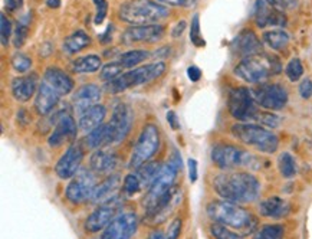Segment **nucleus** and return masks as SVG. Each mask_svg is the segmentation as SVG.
<instances>
[{
    "label": "nucleus",
    "instance_id": "nucleus-1",
    "mask_svg": "<svg viewBox=\"0 0 312 239\" xmlns=\"http://www.w3.org/2000/svg\"><path fill=\"white\" fill-rule=\"evenodd\" d=\"M213 189L223 200L233 203H249L261 193V183L251 173L230 171L222 173L213 179Z\"/></svg>",
    "mask_w": 312,
    "mask_h": 239
},
{
    "label": "nucleus",
    "instance_id": "nucleus-2",
    "mask_svg": "<svg viewBox=\"0 0 312 239\" xmlns=\"http://www.w3.org/2000/svg\"><path fill=\"white\" fill-rule=\"evenodd\" d=\"M207 216L213 222L247 233L256 226V219L245 207L229 200H213L207 205Z\"/></svg>",
    "mask_w": 312,
    "mask_h": 239
},
{
    "label": "nucleus",
    "instance_id": "nucleus-3",
    "mask_svg": "<svg viewBox=\"0 0 312 239\" xmlns=\"http://www.w3.org/2000/svg\"><path fill=\"white\" fill-rule=\"evenodd\" d=\"M169 15V9L157 0H128L118 10L119 19L134 26L157 25Z\"/></svg>",
    "mask_w": 312,
    "mask_h": 239
},
{
    "label": "nucleus",
    "instance_id": "nucleus-4",
    "mask_svg": "<svg viewBox=\"0 0 312 239\" xmlns=\"http://www.w3.org/2000/svg\"><path fill=\"white\" fill-rule=\"evenodd\" d=\"M280 61L275 55L258 53L253 56L243 58L235 68L236 77L242 78L249 84H258L272 75H278L280 72Z\"/></svg>",
    "mask_w": 312,
    "mask_h": 239
},
{
    "label": "nucleus",
    "instance_id": "nucleus-5",
    "mask_svg": "<svg viewBox=\"0 0 312 239\" xmlns=\"http://www.w3.org/2000/svg\"><path fill=\"white\" fill-rule=\"evenodd\" d=\"M211 160L222 170H235L239 167L259 170L262 167L261 159L232 144L214 145L211 148Z\"/></svg>",
    "mask_w": 312,
    "mask_h": 239
},
{
    "label": "nucleus",
    "instance_id": "nucleus-6",
    "mask_svg": "<svg viewBox=\"0 0 312 239\" xmlns=\"http://www.w3.org/2000/svg\"><path fill=\"white\" fill-rule=\"evenodd\" d=\"M232 133L240 143L253 147L261 153L272 154L278 150L279 140L276 134L258 124L239 123L232 127Z\"/></svg>",
    "mask_w": 312,
    "mask_h": 239
},
{
    "label": "nucleus",
    "instance_id": "nucleus-7",
    "mask_svg": "<svg viewBox=\"0 0 312 239\" xmlns=\"http://www.w3.org/2000/svg\"><path fill=\"white\" fill-rule=\"evenodd\" d=\"M166 71V64L164 62H152L148 65H144V67H138V68L131 69L126 74L119 75L118 78L110 81L108 84V91L112 94H118L122 91H127L130 88H134V86L144 85V84H148L154 81L155 78L161 77Z\"/></svg>",
    "mask_w": 312,
    "mask_h": 239
},
{
    "label": "nucleus",
    "instance_id": "nucleus-8",
    "mask_svg": "<svg viewBox=\"0 0 312 239\" xmlns=\"http://www.w3.org/2000/svg\"><path fill=\"white\" fill-rule=\"evenodd\" d=\"M160 147V133L159 128L154 124H147L143 128L141 134L137 140V144L134 147V152L130 159V167L138 169L151 159L154 154L157 153Z\"/></svg>",
    "mask_w": 312,
    "mask_h": 239
},
{
    "label": "nucleus",
    "instance_id": "nucleus-9",
    "mask_svg": "<svg viewBox=\"0 0 312 239\" xmlns=\"http://www.w3.org/2000/svg\"><path fill=\"white\" fill-rule=\"evenodd\" d=\"M178 169L171 162L161 166L160 173L157 174V177L152 182V185L148 188V192H147V195L144 197L143 205L147 212L150 209H152L154 205L160 200L161 197L164 196V195H167L170 190L173 189Z\"/></svg>",
    "mask_w": 312,
    "mask_h": 239
},
{
    "label": "nucleus",
    "instance_id": "nucleus-10",
    "mask_svg": "<svg viewBox=\"0 0 312 239\" xmlns=\"http://www.w3.org/2000/svg\"><path fill=\"white\" fill-rule=\"evenodd\" d=\"M229 112L232 114L233 118L239 121H251L256 118L258 108H256V101L253 98L252 91L247 88H233L229 93L228 100Z\"/></svg>",
    "mask_w": 312,
    "mask_h": 239
},
{
    "label": "nucleus",
    "instance_id": "nucleus-11",
    "mask_svg": "<svg viewBox=\"0 0 312 239\" xmlns=\"http://www.w3.org/2000/svg\"><path fill=\"white\" fill-rule=\"evenodd\" d=\"M252 95L256 104L270 111H279L288 103V91L280 84L259 85L252 89Z\"/></svg>",
    "mask_w": 312,
    "mask_h": 239
},
{
    "label": "nucleus",
    "instance_id": "nucleus-12",
    "mask_svg": "<svg viewBox=\"0 0 312 239\" xmlns=\"http://www.w3.org/2000/svg\"><path fill=\"white\" fill-rule=\"evenodd\" d=\"M95 188L97 185L92 173L88 170H81L79 173H76L75 177L68 185L65 195L68 200H71L72 203H82L92 197Z\"/></svg>",
    "mask_w": 312,
    "mask_h": 239
},
{
    "label": "nucleus",
    "instance_id": "nucleus-13",
    "mask_svg": "<svg viewBox=\"0 0 312 239\" xmlns=\"http://www.w3.org/2000/svg\"><path fill=\"white\" fill-rule=\"evenodd\" d=\"M133 126V111L124 103H118L112 111L110 123V145L122 141Z\"/></svg>",
    "mask_w": 312,
    "mask_h": 239
},
{
    "label": "nucleus",
    "instance_id": "nucleus-14",
    "mask_svg": "<svg viewBox=\"0 0 312 239\" xmlns=\"http://www.w3.org/2000/svg\"><path fill=\"white\" fill-rule=\"evenodd\" d=\"M138 219L134 214L127 212L114 218V221L102 232L101 239H131L137 232Z\"/></svg>",
    "mask_w": 312,
    "mask_h": 239
},
{
    "label": "nucleus",
    "instance_id": "nucleus-15",
    "mask_svg": "<svg viewBox=\"0 0 312 239\" xmlns=\"http://www.w3.org/2000/svg\"><path fill=\"white\" fill-rule=\"evenodd\" d=\"M118 203L119 202L117 200V197H114V199H111L108 202H105L100 207H97L92 214L86 218L85 229L88 232H91V233L105 229L114 221V218L117 215V211H118Z\"/></svg>",
    "mask_w": 312,
    "mask_h": 239
},
{
    "label": "nucleus",
    "instance_id": "nucleus-16",
    "mask_svg": "<svg viewBox=\"0 0 312 239\" xmlns=\"http://www.w3.org/2000/svg\"><path fill=\"white\" fill-rule=\"evenodd\" d=\"M164 36V26L161 25H143L128 27L121 36V42L126 45L138 42L152 43L160 41Z\"/></svg>",
    "mask_w": 312,
    "mask_h": 239
},
{
    "label": "nucleus",
    "instance_id": "nucleus-17",
    "mask_svg": "<svg viewBox=\"0 0 312 239\" xmlns=\"http://www.w3.org/2000/svg\"><path fill=\"white\" fill-rule=\"evenodd\" d=\"M82 159H84V150L79 144L71 145L68 148L65 154L60 157L56 166H55V173L58 174L59 179H71L74 177L81 163H82Z\"/></svg>",
    "mask_w": 312,
    "mask_h": 239
},
{
    "label": "nucleus",
    "instance_id": "nucleus-18",
    "mask_svg": "<svg viewBox=\"0 0 312 239\" xmlns=\"http://www.w3.org/2000/svg\"><path fill=\"white\" fill-rule=\"evenodd\" d=\"M255 20L259 27L266 26H285L287 19L278 9L272 8L266 0H256L255 5Z\"/></svg>",
    "mask_w": 312,
    "mask_h": 239
},
{
    "label": "nucleus",
    "instance_id": "nucleus-19",
    "mask_svg": "<svg viewBox=\"0 0 312 239\" xmlns=\"http://www.w3.org/2000/svg\"><path fill=\"white\" fill-rule=\"evenodd\" d=\"M232 51L239 56H243V58L253 56V55L262 53V42L253 31L246 29L233 39Z\"/></svg>",
    "mask_w": 312,
    "mask_h": 239
},
{
    "label": "nucleus",
    "instance_id": "nucleus-20",
    "mask_svg": "<svg viewBox=\"0 0 312 239\" xmlns=\"http://www.w3.org/2000/svg\"><path fill=\"white\" fill-rule=\"evenodd\" d=\"M76 137V123L69 114L62 115L58 120L56 126L52 131L48 143L51 147H59L68 140H74Z\"/></svg>",
    "mask_w": 312,
    "mask_h": 239
},
{
    "label": "nucleus",
    "instance_id": "nucleus-21",
    "mask_svg": "<svg viewBox=\"0 0 312 239\" xmlns=\"http://www.w3.org/2000/svg\"><path fill=\"white\" fill-rule=\"evenodd\" d=\"M59 97L60 95L42 79V82L39 84V88H38L36 98H35L36 111L39 112L41 115L49 114L56 107V104L59 103Z\"/></svg>",
    "mask_w": 312,
    "mask_h": 239
},
{
    "label": "nucleus",
    "instance_id": "nucleus-22",
    "mask_svg": "<svg viewBox=\"0 0 312 239\" xmlns=\"http://www.w3.org/2000/svg\"><path fill=\"white\" fill-rule=\"evenodd\" d=\"M291 212V203L282 197L273 196L262 200L259 205V214L269 219H282Z\"/></svg>",
    "mask_w": 312,
    "mask_h": 239
},
{
    "label": "nucleus",
    "instance_id": "nucleus-23",
    "mask_svg": "<svg viewBox=\"0 0 312 239\" xmlns=\"http://www.w3.org/2000/svg\"><path fill=\"white\" fill-rule=\"evenodd\" d=\"M43 81L51 85L59 95H68L74 89V81L64 71L58 68H48L43 74Z\"/></svg>",
    "mask_w": 312,
    "mask_h": 239
},
{
    "label": "nucleus",
    "instance_id": "nucleus-24",
    "mask_svg": "<svg viewBox=\"0 0 312 239\" xmlns=\"http://www.w3.org/2000/svg\"><path fill=\"white\" fill-rule=\"evenodd\" d=\"M38 86V78L36 75H26V77H17L12 81V94L20 103H26L30 100V97L35 94Z\"/></svg>",
    "mask_w": 312,
    "mask_h": 239
},
{
    "label": "nucleus",
    "instance_id": "nucleus-25",
    "mask_svg": "<svg viewBox=\"0 0 312 239\" xmlns=\"http://www.w3.org/2000/svg\"><path fill=\"white\" fill-rule=\"evenodd\" d=\"M105 115H107L105 107L95 104V105H92V107H89V108H86V110L82 111L81 117H79V128H81L82 131L89 133V131H92V130H95V128L101 126L102 121L105 118Z\"/></svg>",
    "mask_w": 312,
    "mask_h": 239
},
{
    "label": "nucleus",
    "instance_id": "nucleus-26",
    "mask_svg": "<svg viewBox=\"0 0 312 239\" xmlns=\"http://www.w3.org/2000/svg\"><path fill=\"white\" fill-rule=\"evenodd\" d=\"M101 98V89L100 86L93 85V84H86L82 85L74 95V105L78 110H86L89 107L95 105L97 101H100Z\"/></svg>",
    "mask_w": 312,
    "mask_h": 239
},
{
    "label": "nucleus",
    "instance_id": "nucleus-27",
    "mask_svg": "<svg viewBox=\"0 0 312 239\" xmlns=\"http://www.w3.org/2000/svg\"><path fill=\"white\" fill-rule=\"evenodd\" d=\"M119 185H121V177L118 174H111L110 177H107L102 183L97 185L91 200L95 203H100V202H108L111 199H114Z\"/></svg>",
    "mask_w": 312,
    "mask_h": 239
},
{
    "label": "nucleus",
    "instance_id": "nucleus-28",
    "mask_svg": "<svg viewBox=\"0 0 312 239\" xmlns=\"http://www.w3.org/2000/svg\"><path fill=\"white\" fill-rule=\"evenodd\" d=\"M91 169L95 170L97 173H108L112 169H115L117 166V156L114 153H111L108 150H98L91 156Z\"/></svg>",
    "mask_w": 312,
    "mask_h": 239
},
{
    "label": "nucleus",
    "instance_id": "nucleus-29",
    "mask_svg": "<svg viewBox=\"0 0 312 239\" xmlns=\"http://www.w3.org/2000/svg\"><path fill=\"white\" fill-rule=\"evenodd\" d=\"M85 143L89 148H98L101 145H110V124H101L92 131L88 133Z\"/></svg>",
    "mask_w": 312,
    "mask_h": 239
},
{
    "label": "nucleus",
    "instance_id": "nucleus-30",
    "mask_svg": "<svg viewBox=\"0 0 312 239\" xmlns=\"http://www.w3.org/2000/svg\"><path fill=\"white\" fill-rule=\"evenodd\" d=\"M161 170V164L157 162H147L144 163L143 166H140L135 174L138 176V179L141 182L143 188H150L152 185V182L155 180L157 174L160 173Z\"/></svg>",
    "mask_w": 312,
    "mask_h": 239
},
{
    "label": "nucleus",
    "instance_id": "nucleus-31",
    "mask_svg": "<svg viewBox=\"0 0 312 239\" xmlns=\"http://www.w3.org/2000/svg\"><path fill=\"white\" fill-rule=\"evenodd\" d=\"M263 42L266 43L273 51H280L287 48L289 43V35L282 31V29H275V31H268L262 36Z\"/></svg>",
    "mask_w": 312,
    "mask_h": 239
},
{
    "label": "nucleus",
    "instance_id": "nucleus-32",
    "mask_svg": "<svg viewBox=\"0 0 312 239\" xmlns=\"http://www.w3.org/2000/svg\"><path fill=\"white\" fill-rule=\"evenodd\" d=\"M91 42L89 36L85 34L84 31H76L75 34H72L71 36H68L64 42V51L67 53H76L81 49L86 48Z\"/></svg>",
    "mask_w": 312,
    "mask_h": 239
},
{
    "label": "nucleus",
    "instance_id": "nucleus-33",
    "mask_svg": "<svg viewBox=\"0 0 312 239\" xmlns=\"http://www.w3.org/2000/svg\"><path fill=\"white\" fill-rule=\"evenodd\" d=\"M101 58L97 55H86L82 58H78L72 62V69L78 74H88V72H95L101 67Z\"/></svg>",
    "mask_w": 312,
    "mask_h": 239
},
{
    "label": "nucleus",
    "instance_id": "nucleus-34",
    "mask_svg": "<svg viewBox=\"0 0 312 239\" xmlns=\"http://www.w3.org/2000/svg\"><path fill=\"white\" fill-rule=\"evenodd\" d=\"M150 56V53L143 49H134V51H128L122 53L119 56L118 62L124 68H133L135 65H138L140 62H143Z\"/></svg>",
    "mask_w": 312,
    "mask_h": 239
},
{
    "label": "nucleus",
    "instance_id": "nucleus-35",
    "mask_svg": "<svg viewBox=\"0 0 312 239\" xmlns=\"http://www.w3.org/2000/svg\"><path fill=\"white\" fill-rule=\"evenodd\" d=\"M278 167L285 179H292L296 174V162L292 154L282 153L278 159Z\"/></svg>",
    "mask_w": 312,
    "mask_h": 239
},
{
    "label": "nucleus",
    "instance_id": "nucleus-36",
    "mask_svg": "<svg viewBox=\"0 0 312 239\" xmlns=\"http://www.w3.org/2000/svg\"><path fill=\"white\" fill-rule=\"evenodd\" d=\"M285 229L280 225H265L255 233L253 239H284Z\"/></svg>",
    "mask_w": 312,
    "mask_h": 239
},
{
    "label": "nucleus",
    "instance_id": "nucleus-37",
    "mask_svg": "<svg viewBox=\"0 0 312 239\" xmlns=\"http://www.w3.org/2000/svg\"><path fill=\"white\" fill-rule=\"evenodd\" d=\"M210 233L214 239H243L242 235L233 232L230 228L220 225V223H213L210 226Z\"/></svg>",
    "mask_w": 312,
    "mask_h": 239
},
{
    "label": "nucleus",
    "instance_id": "nucleus-38",
    "mask_svg": "<svg viewBox=\"0 0 312 239\" xmlns=\"http://www.w3.org/2000/svg\"><path fill=\"white\" fill-rule=\"evenodd\" d=\"M141 188H143V185H141V182H140L138 176L135 173L127 174L124 183H122V190L126 192V195L134 196L135 193H138L141 190Z\"/></svg>",
    "mask_w": 312,
    "mask_h": 239
},
{
    "label": "nucleus",
    "instance_id": "nucleus-39",
    "mask_svg": "<svg viewBox=\"0 0 312 239\" xmlns=\"http://www.w3.org/2000/svg\"><path fill=\"white\" fill-rule=\"evenodd\" d=\"M122 69H124V67L119 64L118 61L117 62H110L102 68L100 77H101L102 81H112V79H115V78H118L121 75Z\"/></svg>",
    "mask_w": 312,
    "mask_h": 239
},
{
    "label": "nucleus",
    "instance_id": "nucleus-40",
    "mask_svg": "<svg viewBox=\"0 0 312 239\" xmlns=\"http://www.w3.org/2000/svg\"><path fill=\"white\" fill-rule=\"evenodd\" d=\"M190 41L193 43L194 46L200 48L204 46V41H203V36L200 34V17L196 13L192 19V25H190Z\"/></svg>",
    "mask_w": 312,
    "mask_h": 239
},
{
    "label": "nucleus",
    "instance_id": "nucleus-41",
    "mask_svg": "<svg viewBox=\"0 0 312 239\" xmlns=\"http://www.w3.org/2000/svg\"><path fill=\"white\" fill-rule=\"evenodd\" d=\"M285 72H287V77L289 78L292 82H295V81H298L299 78L304 75V67H302V64H301V61L298 59V58H294V59L289 61Z\"/></svg>",
    "mask_w": 312,
    "mask_h": 239
},
{
    "label": "nucleus",
    "instance_id": "nucleus-42",
    "mask_svg": "<svg viewBox=\"0 0 312 239\" xmlns=\"http://www.w3.org/2000/svg\"><path fill=\"white\" fill-rule=\"evenodd\" d=\"M255 121H259L263 126H268L269 128H276L280 124V118L278 115L272 114V112H265V111H258L256 114V118Z\"/></svg>",
    "mask_w": 312,
    "mask_h": 239
},
{
    "label": "nucleus",
    "instance_id": "nucleus-43",
    "mask_svg": "<svg viewBox=\"0 0 312 239\" xmlns=\"http://www.w3.org/2000/svg\"><path fill=\"white\" fill-rule=\"evenodd\" d=\"M27 34H29L27 25L23 23V22H17L15 34H13V45H15V48L23 46V43L26 42V38H27Z\"/></svg>",
    "mask_w": 312,
    "mask_h": 239
},
{
    "label": "nucleus",
    "instance_id": "nucleus-44",
    "mask_svg": "<svg viewBox=\"0 0 312 239\" xmlns=\"http://www.w3.org/2000/svg\"><path fill=\"white\" fill-rule=\"evenodd\" d=\"M12 65H13V68L16 69L17 72H26L27 69L30 68L32 61H30V58H27L26 55H23V53H16L12 58Z\"/></svg>",
    "mask_w": 312,
    "mask_h": 239
},
{
    "label": "nucleus",
    "instance_id": "nucleus-45",
    "mask_svg": "<svg viewBox=\"0 0 312 239\" xmlns=\"http://www.w3.org/2000/svg\"><path fill=\"white\" fill-rule=\"evenodd\" d=\"M93 3H95V8H97L95 25H101L105 16H107V12H108V3H107V0H93Z\"/></svg>",
    "mask_w": 312,
    "mask_h": 239
},
{
    "label": "nucleus",
    "instance_id": "nucleus-46",
    "mask_svg": "<svg viewBox=\"0 0 312 239\" xmlns=\"http://www.w3.org/2000/svg\"><path fill=\"white\" fill-rule=\"evenodd\" d=\"M0 25H2V27H0V32H2V45L3 46H6L9 43V38H10V34H12V23H10V20H9L8 17L5 16V15H2L0 16Z\"/></svg>",
    "mask_w": 312,
    "mask_h": 239
},
{
    "label": "nucleus",
    "instance_id": "nucleus-47",
    "mask_svg": "<svg viewBox=\"0 0 312 239\" xmlns=\"http://www.w3.org/2000/svg\"><path fill=\"white\" fill-rule=\"evenodd\" d=\"M180 232H181V219H174L173 222L170 223L167 233H166V239H178L180 238Z\"/></svg>",
    "mask_w": 312,
    "mask_h": 239
},
{
    "label": "nucleus",
    "instance_id": "nucleus-48",
    "mask_svg": "<svg viewBox=\"0 0 312 239\" xmlns=\"http://www.w3.org/2000/svg\"><path fill=\"white\" fill-rule=\"evenodd\" d=\"M157 2L170 6H177V8H193L199 0H157Z\"/></svg>",
    "mask_w": 312,
    "mask_h": 239
},
{
    "label": "nucleus",
    "instance_id": "nucleus-49",
    "mask_svg": "<svg viewBox=\"0 0 312 239\" xmlns=\"http://www.w3.org/2000/svg\"><path fill=\"white\" fill-rule=\"evenodd\" d=\"M299 94L304 100H308L312 95V81L311 79H304L299 85Z\"/></svg>",
    "mask_w": 312,
    "mask_h": 239
},
{
    "label": "nucleus",
    "instance_id": "nucleus-50",
    "mask_svg": "<svg viewBox=\"0 0 312 239\" xmlns=\"http://www.w3.org/2000/svg\"><path fill=\"white\" fill-rule=\"evenodd\" d=\"M189 179L192 183H194L197 180V176H199V171H197V162L194 159H189Z\"/></svg>",
    "mask_w": 312,
    "mask_h": 239
},
{
    "label": "nucleus",
    "instance_id": "nucleus-51",
    "mask_svg": "<svg viewBox=\"0 0 312 239\" xmlns=\"http://www.w3.org/2000/svg\"><path fill=\"white\" fill-rule=\"evenodd\" d=\"M187 77L192 82H197L200 78H202V71L197 68V67H189L187 69Z\"/></svg>",
    "mask_w": 312,
    "mask_h": 239
},
{
    "label": "nucleus",
    "instance_id": "nucleus-52",
    "mask_svg": "<svg viewBox=\"0 0 312 239\" xmlns=\"http://www.w3.org/2000/svg\"><path fill=\"white\" fill-rule=\"evenodd\" d=\"M112 32H114V25H108L107 26V31L104 32V34L100 36V41H101V43H110L111 42V38H112Z\"/></svg>",
    "mask_w": 312,
    "mask_h": 239
},
{
    "label": "nucleus",
    "instance_id": "nucleus-53",
    "mask_svg": "<svg viewBox=\"0 0 312 239\" xmlns=\"http://www.w3.org/2000/svg\"><path fill=\"white\" fill-rule=\"evenodd\" d=\"M5 5H6V9L10 10V12H15L17 9L22 8L23 5V0H5Z\"/></svg>",
    "mask_w": 312,
    "mask_h": 239
},
{
    "label": "nucleus",
    "instance_id": "nucleus-54",
    "mask_svg": "<svg viewBox=\"0 0 312 239\" xmlns=\"http://www.w3.org/2000/svg\"><path fill=\"white\" fill-rule=\"evenodd\" d=\"M184 29H186V22L181 20V22H178L177 25L174 26V29L171 31V36H173V38H180V36L183 35V32H184Z\"/></svg>",
    "mask_w": 312,
    "mask_h": 239
},
{
    "label": "nucleus",
    "instance_id": "nucleus-55",
    "mask_svg": "<svg viewBox=\"0 0 312 239\" xmlns=\"http://www.w3.org/2000/svg\"><path fill=\"white\" fill-rule=\"evenodd\" d=\"M167 121H169L170 127L173 130H178L180 128V123L177 121V115L174 111H169L167 112Z\"/></svg>",
    "mask_w": 312,
    "mask_h": 239
},
{
    "label": "nucleus",
    "instance_id": "nucleus-56",
    "mask_svg": "<svg viewBox=\"0 0 312 239\" xmlns=\"http://www.w3.org/2000/svg\"><path fill=\"white\" fill-rule=\"evenodd\" d=\"M268 3H269L272 8L278 9V10H284V9H287L289 5H288V0H266Z\"/></svg>",
    "mask_w": 312,
    "mask_h": 239
},
{
    "label": "nucleus",
    "instance_id": "nucleus-57",
    "mask_svg": "<svg viewBox=\"0 0 312 239\" xmlns=\"http://www.w3.org/2000/svg\"><path fill=\"white\" fill-rule=\"evenodd\" d=\"M171 163L177 167L178 170H181V157L178 156L177 152H174V154H173V159H171Z\"/></svg>",
    "mask_w": 312,
    "mask_h": 239
},
{
    "label": "nucleus",
    "instance_id": "nucleus-58",
    "mask_svg": "<svg viewBox=\"0 0 312 239\" xmlns=\"http://www.w3.org/2000/svg\"><path fill=\"white\" fill-rule=\"evenodd\" d=\"M62 3V0H46V5L51 9H58Z\"/></svg>",
    "mask_w": 312,
    "mask_h": 239
},
{
    "label": "nucleus",
    "instance_id": "nucleus-59",
    "mask_svg": "<svg viewBox=\"0 0 312 239\" xmlns=\"http://www.w3.org/2000/svg\"><path fill=\"white\" fill-rule=\"evenodd\" d=\"M147 239H166V235H163L161 231H154Z\"/></svg>",
    "mask_w": 312,
    "mask_h": 239
}]
</instances>
